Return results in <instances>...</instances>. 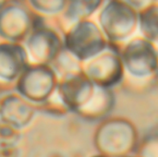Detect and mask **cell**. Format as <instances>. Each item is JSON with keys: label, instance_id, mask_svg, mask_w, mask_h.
Returning <instances> with one entry per match:
<instances>
[{"label": "cell", "instance_id": "7a4b0ae2", "mask_svg": "<svg viewBox=\"0 0 158 157\" xmlns=\"http://www.w3.org/2000/svg\"><path fill=\"white\" fill-rule=\"evenodd\" d=\"M63 47L78 61H86L96 56L105 43L98 27L90 20L79 21L65 30Z\"/></svg>", "mask_w": 158, "mask_h": 157}, {"label": "cell", "instance_id": "3957f363", "mask_svg": "<svg viewBox=\"0 0 158 157\" xmlns=\"http://www.w3.org/2000/svg\"><path fill=\"white\" fill-rule=\"evenodd\" d=\"M30 64L51 66L63 51V40L51 27L44 25L31 31L24 41Z\"/></svg>", "mask_w": 158, "mask_h": 157}, {"label": "cell", "instance_id": "8fae6325", "mask_svg": "<svg viewBox=\"0 0 158 157\" xmlns=\"http://www.w3.org/2000/svg\"><path fill=\"white\" fill-rule=\"evenodd\" d=\"M20 139V131L0 123V147H14Z\"/></svg>", "mask_w": 158, "mask_h": 157}, {"label": "cell", "instance_id": "277c9868", "mask_svg": "<svg viewBox=\"0 0 158 157\" xmlns=\"http://www.w3.org/2000/svg\"><path fill=\"white\" fill-rule=\"evenodd\" d=\"M33 28V11L19 2L7 4L0 10V37L10 43L24 42Z\"/></svg>", "mask_w": 158, "mask_h": 157}, {"label": "cell", "instance_id": "9c48e42d", "mask_svg": "<svg viewBox=\"0 0 158 157\" xmlns=\"http://www.w3.org/2000/svg\"><path fill=\"white\" fill-rule=\"evenodd\" d=\"M30 6L31 10L38 14H44V15H56L60 14L64 11V9L67 6L68 2L66 1H41V0H35V1H29Z\"/></svg>", "mask_w": 158, "mask_h": 157}, {"label": "cell", "instance_id": "6da1fadb", "mask_svg": "<svg viewBox=\"0 0 158 157\" xmlns=\"http://www.w3.org/2000/svg\"><path fill=\"white\" fill-rule=\"evenodd\" d=\"M58 76L49 65L30 64L15 82L16 93L30 103L40 105L56 91Z\"/></svg>", "mask_w": 158, "mask_h": 157}, {"label": "cell", "instance_id": "4fadbf2b", "mask_svg": "<svg viewBox=\"0 0 158 157\" xmlns=\"http://www.w3.org/2000/svg\"><path fill=\"white\" fill-rule=\"evenodd\" d=\"M93 157H108V156H106V155H95V156H93Z\"/></svg>", "mask_w": 158, "mask_h": 157}, {"label": "cell", "instance_id": "7c38bea8", "mask_svg": "<svg viewBox=\"0 0 158 157\" xmlns=\"http://www.w3.org/2000/svg\"><path fill=\"white\" fill-rule=\"evenodd\" d=\"M6 4H7V2H6V1H0V10H1V9H2L6 5Z\"/></svg>", "mask_w": 158, "mask_h": 157}, {"label": "cell", "instance_id": "5bb4252c", "mask_svg": "<svg viewBox=\"0 0 158 157\" xmlns=\"http://www.w3.org/2000/svg\"><path fill=\"white\" fill-rule=\"evenodd\" d=\"M1 95H2V94H1V93H0V97H1Z\"/></svg>", "mask_w": 158, "mask_h": 157}, {"label": "cell", "instance_id": "ba28073f", "mask_svg": "<svg viewBox=\"0 0 158 157\" xmlns=\"http://www.w3.org/2000/svg\"><path fill=\"white\" fill-rule=\"evenodd\" d=\"M99 2L71 1L68 2L66 8L61 13V24L65 25V30L71 25L84 20L98 6Z\"/></svg>", "mask_w": 158, "mask_h": 157}, {"label": "cell", "instance_id": "30bf717a", "mask_svg": "<svg viewBox=\"0 0 158 157\" xmlns=\"http://www.w3.org/2000/svg\"><path fill=\"white\" fill-rule=\"evenodd\" d=\"M36 107L37 110L39 109L43 113L56 117H63L65 114L69 112V108L65 105V104L57 94L56 91L45 103L40 105H36Z\"/></svg>", "mask_w": 158, "mask_h": 157}, {"label": "cell", "instance_id": "8992f818", "mask_svg": "<svg viewBox=\"0 0 158 157\" xmlns=\"http://www.w3.org/2000/svg\"><path fill=\"white\" fill-rule=\"evenodd\" d=\"M37 107L17 93H8L0 97V123L21 130L33 120Z\"/></svg>", "mask_w": 158, "mask_h": 157}, {"label": "cell", "instance_id": "5b68a950", "mask_svg": "<svg viewBox=\"0 0 158 157\" xmlns=\"http://www.w3.org/2000/svg\"><path fill=\"white\" fill-rule=\"evenodd\" d=\"M96 85L82 70L58 78L56 93L69 111L78 113L93 97Z\"/></svg>", "mask_w": 158, "mask_h": 157}, {"label": "cell", "instance_id": "52a82bcc", "mask_svg": "<svg viewBox=\"0 0 158 157\" xmlns=\"http://www.w3.org/2000/svg\"><path fill=\"white\" fill-rule=\"evenodd\" d=\"M30 65L26 49L22 43L0 42V81L16 82Z\"/></svg>", "mask_w": 158, "mask_h": 157}]
</instances>
